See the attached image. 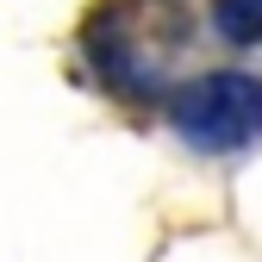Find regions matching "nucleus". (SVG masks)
Returning <instances> with one entry per match:
<instances>
[{"mask_svg":"<svg viewBox=\"0 0 262 262\" xmlns=\"http://www.w3.org/2000/svg\"><path fill=\"white\" fill-rule=\"evenodd\" d=\"M181 144L206 150V156H231L262 138V81L244 69H212L200 81H187L169 106Z\"/></svg>","mask_w":262,"mask_h":262,"instance_id":"f257e3e1","label":"nucleus"},{"mask_svg":"<svg viewBox=\"0 0 262 262\" xmlns=\"http://www.w3.org/2000/svg\"><path fill=\"white\" fill-rule=\"evenodd\" d=\"M212 25L231 44H256L262 38V0H212Z\"/></svg>","mask_w":262,"mask_h":262,"instance_id":"f03ea898","label":"nucleus"}]
</instances>
